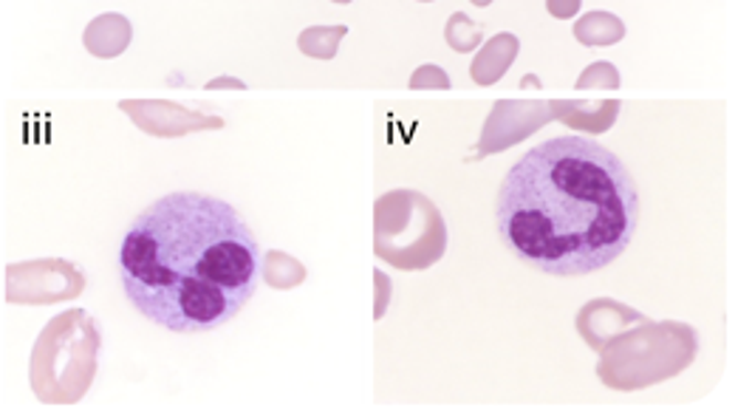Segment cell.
<instances>
[{
  "instance_id": "6da1fadb",
  "label": "cell",
  "mask_w": 735,
  "mask_h": 413,
  "mask_svg": "<svg viewBox=\"0 0 735 413\" xmlns=\"http://www.w3.org/2000/svg\"><path fill=\"white\" fill-rule=\"evenodd\" d=\"M506 250L555 278L617 261L640 224V193L620 156L588 136H555L512 165L498 190Z\"/></svg>"
},
{
  "instance_id": "7a4b0ae2",
  "label": "cell",
  "mask_w": 735,
  "mask_h": 413,
  "mask_svg": "<svg viewBox=\"0 0 735 413\" xmlns=\"http://www.w3.org/2000/svg\"><path fill=\"white\" fill-rule=\"evenodd\" d=\"M130 306L176 335L221 329L250 304L261 250L232 204L204 193H170L147 206L119 246Z\"/></svg>"
},
{
  "instance_id": "3957f363",
  "label": "cell",
  "mask_w": 735,
  "mask_h": 413,
  "mask_svg": "<svg viewBox=\"0 0 735 413\" xmlns=\"http://www.w3.org/2000/svg\"><path fill=\"white\" fill-rule=\"evenodd\" d=\"M103 335L85 309L54 315L40 331L29 362V382L43 405H77L94 385Z\"/></svg>"
},
{
  "instance_id": "277c9868",
  "label": "cell",
  "mask_w": 735,
  "mask_h": 413,
  "mask_svg": "<svg viewBox=\"0 0 735 413\" xmlns=\"http://www.w3.org/2000/svg\"><path fill=\"white\" fill-rule=\"evenodd\" d=\"M597 377L615 391H642L691 369L699 335L679 320H648L628 326L602 346Z\"/></svg>"
},
{
  "instance_id": "5b68a950",
  "label": "cell",
  "mask_w": 735,
  "mask_h": 413,
  "mask_svg": "<svg viewBox=\"0 0 735 413\" xmlns=\"http://www.w3.org/2000/svg\"><path fill=\"white\" fill-rule=\"evenodd\" d=\"M374 252L402 272H422L448 252V224L419 190H390L374 204Z\"/></svg>"
},
{
  "instance_id": "8992f818",
  "label": "cell",
  "mask_w": 735,
  "mask_h": 413,
  "mask_svg": "<svg viewBox=\"0 0 735 413\" xmlns=\"http://www.w3.org/2000/svg\"><path fill=\"white\" fill-rule=\"evenodd\" d=\"M83 292V269L65 258L23 261L7 266V300L14 306L65 304Z\"/></svg>"
},
{
  "instance_id": "52a82bcc",
  "label": "cell",
  "mask_w": 735,
  "mask_h": 413,
  "mask_svg": "<svg viewBox=\"0 0 735 413\" xmlns=\"http://www.w3.org/2000/svg\"><path fill=\"white\" fill-rule=\"evenodd\" d=\"M549 123H555L549 103H540V99H501V103L493 105V114L486 117L479 148H475V159L515 148Z\"/></svg>"
},
{
  "instance_id": "ba28073f",
  "label": "cell",
  "mask_w": 735,
  "mask_h": 413,
  "mask_svg": "<svg viewBox=\"0 0 735 413\" xmlns=\"http://www.w3.org/2000/svg\"><path fill=\"white\" fill-rule=\"evenodd\" d=\"M119 110L128 114L130 123L147 136L159 139H181L196 130H218L224 128V119L212 114H199L185 105H176L170 99H122Z\"/></svg>"
},
{
  "instance_id": "9c48e42d",
  "label": "cell",
  "mask_w": 735,
  "mask_h": 413,
  "mask_svg": "<svg viewBox=\"0 0 735 413\" xmlns=\"http://www.w3.org/2000/svg\"><path fill=\"white\" fill-rule=\"evenodd\" d=\"M642 311L631 309V306L620 304V300H611V297H597V300H588L580 311H577V331L586 340L588 349L600 351L611 337L620 335L628 326L640 324Z\"/></svg>"
},
{
  "instance_id": "30bf717a",
  "label": "cell",
  "mask_w": 735,
  "mask_h": 413,
  "mask_svg": "<svg viewBox=\"0 0 735 413\" xmlns=\"http://www.w3.org/2000/svg\"><path fill=\"white\" fill-rule=\"evenodd\" d=\"M552 117L557 123L569 125L571 130L586 136H600L606 130L615 128L617 117H620L622 103L620 99H549Z\"/></svg>"
},
{
  "instance_id": "8fae6325",
  "label": "cell",
  "mask_w": 735,
  "mask_h": 413,
  "mask_svg": "<svg viewBox=\"0 0 735 413\" xmlns=\"http://www.w3.org/2000/svg\"><path fill=\"white\" fill-rule=\"evenodd\" d=\"M130 40H134V27L125 14H99L85 27L83 32V45L88 49V54L99 60H114L119 54L128 52Z\"/></svg>"
},
{
  "instance_id": "7c38bea8",
  "label": "cell",
  "mask_w": 735,
  "mask_h": 413,
  "mask_svg": "<svg viewBox=\"0 0 735 413\" xmlns=\"http://www.w3.org/2000/svg\"><path fill=\"white\" fill-rule=\"evenodd\" d=\"M521 52V43L515 34L501 32L495 34L490 43H484L475 54L473 65H470V77H473L475 85H495L506 72L512 68L515 57Z\"/></svg>"
},
{
  "instance_id": "4fadbf2b",
  "label": "cell",
  "mask_w": 735,
  "mask_h": 413,
  "mask_svg": "<svg viewBox=\"0 0 735 413\" xmlns=\"http://www.w3.org/2000/svg\"><path fill=\"white\" fill-rule=\"evenodd\" d=\"M626 38V23L611 12H588L575 23V40L588 49H606Z\"/></svg>"
},
{
  "instance_id": "5bb4252c",
  "label": "cell",
  "mask_w": 735,
  "mask_h": 413,
  "mask_svg": "<svg viewBox=\"0 0 735 413\" xmlns=\"http://www.w3.org/2000/svg\"><path fill=\"white\" fill-rule=\"evenodd\" d=\"M261 275L275 289H294V286H301L306 280V266L301 261H294L292 255H286V252L269 250L263 255Z\"/></svg>"
},
{
  "instance_id": "9a60e30c",
  "label": "cell",
  "mask_w": 735,
  "mask_h": 413,
  "mask_svg": "<svg viewBox=\"0 0 735 413\" xmlns=\"http://www.w3.org/2000/svg\"><path fill=\"white\" fill-rule=\"evenodd\" d=\"M346 34H348L346 23H337V27H308L303 29L301 38H297V49H301L306 57L334 60L337 57L339 43H343Z\"/></svg>"
},
{
  "instance_id": "2e32d148",
  "label": "cell",
  "mask_w": 735,
  "mask_h": 413,
  "mask_svg": "<svg viewBox=\"0 0 735 413\" xmlns=\"http://www.w3.org/2000/svg\"><path fill=\"white\" fill-rule=\"evenodd\" d=\"M444 40H448L450 49L459 54L475 52L481 40H484V23H475V20H470L464 12L450 14L448 27H444Z\"/></svg>"
},
{
  "instance_id": "e0dca14e",
  "label": "cell",
  "mask_w": 735,
  "mask_h": 413,
  "mask_svg": "<svg viewBox=\"0 0 735 413\" xmlns=\"http://www.w3.org/2000/svg\"><path fill=\"white\" fill-rule=\"evenodd\" d=\"M577 91H588V88H602V91H617L620 88V72H617L615 63H591L588 68H582V74L577 77Z\"/></svg>"
},
{
  "instance_id": "ac0fdd59",
  "label": "cell",
  "mask_w": 735,
  "mask_h": 413,
  "mask_svg": "<svg viewBox=\"0 0 735 413\" xmlns=\"http://www.w3.org/2000/svg\"><path fill=\"white\" fill-rule=\"evenodd\" d=\"M410 88L413 91H448L450 88V77L444 68H439V65H419L413 72V77H410Z\"/></svg>"
},
{
  "instance_id": "d6986e66",
  "label": "cell",
  "mask_w": 735,
  "mask_h": 413,
  "mask_svg": "<svg viewBox=\"0 0 735 413\" xmlns=\"http://www.w3.org/2000/svg\"><path fill=\"white\" fill-rule=\"evenodd\" d=\"M374 284H377V304H374V320H382L385 311H388L390 304V278L385 272H374Z\"/></svg>"
},
{
  "instance_id": "ffe728a7",
  "label": "cell",
  "mask_w": 735,
  "mask_h": 413,
  "mask_svg": "<svg viewBox=\"0 0 735 413\" xmlns=\"http://www.w3.org/2000/svg\"><path fill=\"white\" fill-rule=\"evenodd\" d=\"M582 0H546V9H549L552 18L557 20H569L580 12Z\"/></svg>"
},
{
  "instance_id": "44dd1931",
  "label": "cell",
  "mask_w": 735,
  "mask_h": 413,
  "mask_svg": "<svg viewBox=\"0 0 735 413\" xmlns=\"http://www.w3.org/2000/svg\"><path fill=\"white\" fill-rule=\"evenodd\" d=\"M224 85H230V88L243 91V83H241V80H230V77H218V80H212L210 88H224Z\"/></svg>"
},
{
  "instance_id": "7402d4cb",
  "label": "cell",
  "mask_w": 735,
  "mask_h": 413,
  "mask_svg": "<svg viewBox=\"0 0 735 413\" xmlns=\"http://www.w3.org/2000/svg\"><path fill=\"white\" fill-rule=\"evenodd\" d=\"M470 3H473V7H481V9H484V7H490V3H493V0H470Z\"/></svg>"
},
{
  "instance_id": "603a6c76",
  "label": "cell",
  "mask_w": 735,
  "mask_h": 413,
  "mask_svg": "<svg viewBox=\"0 0 735 413\" xmlns=\"http://www.w3.org/2000/svg\"><path fill=\"white\" fill-rule=\"evenodd\" d=\"M334 3H351V0H334Z\"/></svg>"
},
{
  "instance_id": "cb8c5ba5",
  "label": "cell",
  "mask_w": 735,
  "mask_h": 413,
  "mask_svg": "<svg viewBox=\"0 0 735 413\" xmlns=\"http://www.w3.org/2000/svg\"><path fill=\"white\" fill-rule=\"evenodd\" d=\"M422 3H433V0H422Z\"/></svg>"
}]
</instances>
